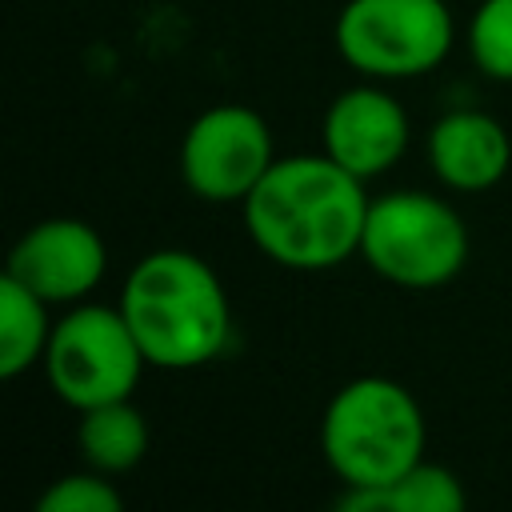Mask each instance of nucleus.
<instances>
[{"label":"nucleus","mask_w":512,"mask_h":512,"mask_svg":"<svg viewBox=\"0 0 512 512\" xmlns=\"http://www.w3.org/2000/svg\"><path fill=\"white\" fill-rule=\"evenodd\" d=\"M364 180L328 152L276 156L264 180L244 196V232L260 256L292 272H328L360 256L368 220Z\"/></svg>","instance_id":"nucleus-1"},{"label":"nucleus","mask_w":512,"mask_h":512,"mask_svg":"<svg viewBox=\"0 0 512 512\" xmlns=\"http://www.w3.org/2000/svg\"><path fill=\"white\" fill-rule=\"evenodd\" d=\"M116 304L152 368H200L232 340V304L224 280L188 248H156L140 256Z\"/></svg>","instance_id":"nucleus-2"},{"label":"nucleus","mask_w":512,"mask_h":512,"mask_svg":"<svg viewBox=\"0 0 512 512\" xmlns=\"http://www.w3.org/2000/svg\"><path fill=\"white\" fill-rule=\"evenodd\" d=\"M420 400L392 376L340 384L320 416V452L344 488H384L424 460Z\"/></svg>","instance_id":"nucleus-3"},{"label":"nucleus","mask_w":512,"mask_h":512,"mask_svg":"<svg viewBox=\"0 0 512 512\" xmlns=\"http://www.w3.org/2000/svg\"><path fill=\"white\" fill-rule=\"evenodd\" d=\"M360 260L396 288L428 292L468 264V228L448 200L396 188L368 204Z\"/></svg>","instance_id":"nucleus-4"},{"label":"nucleus","mask_w":512,"mask_h":512,"mask_svg":"<svg viewBox=\"0 0 512 512\" xmlns=\"http://www.w3.org/2000/svg\"><path fill=\"white\" fill-rule=\"evenodd\" d=\"M44 380L56 400L84 412L96 404L128 400L148 368L120 304H68L52 324L44 348Z\"/></svg>","instance_id":"nucleus-5"},{"label":"nucleus","mask_w":512,"mask_h":512,"mask_svg":"<svg viewBox=\"0 0 512 512\" xmlns=\"http://www.w3.org/2000/svg\"><path fill=\"white\" fill-rule=\"evenodd\" d=\"M340 60L368 80H412L436 72L452 44L456 20L444 0H348L332 28Z\"/></svg>","instance_id":"nucleus-6"},{"label":"nucleus","mask_w":512,"mask_h":512,"mask_svg":"<svg viewBox=\"0 0 512 512\" xmlns=\"http://www.w3.org/2000/svg\"><path fill=\"white\" fill-rule=\"evenodd\" d=\"M272 164V128L248 104H212L184 128L180 180L196 200L244 204Z\"/></svg>","instance_id":"nucleus-7"},{"label":"nucleus","mask_w":512,"mask_h":512,"mask_svg":"<svg viewBox=\"0 0 512 512\" xmlns=\"http://www.w3.org/2000/svg\"><path fill=\"white\" fill-rule=\"evenodd\" d=\"M320 144L340 168L360 180H372L404 160L412 144V124L404 104L388 88H380V80L352 84L336 92L324 108Z\"/></svg>","instance_id":"nucleus-8"},{"label":"nucleus","mask_w":512,"mask_h":512,"mask_svg":"<svg viewBox=\"0 0 512 512\" xmlns=\"http://www.w3.org/2000/svg\"><path fill=\"white\" fill-rule=\"evenodd\" d=\"M4 272L48 304H80L104 280L108 248L92 224L76 216H48L12 244Z\"/></svg>","instance_id":"nucleus-9"},{"label":"nucleus","mask_w":512,"mask_h":512,"mask_svg":"<svg viewBox=\"0 0 512 512\" xmlns=\"http://www.w3.org/2000/svg\"><path fill=\"white\" fill-rule=\"evenodd\" d=\"M428 168L452 192H488L512 168L508 128L480 108H452L428 128Z\"/></svg>","instance_id":"nucleus-10"},{"label":"nucleus","mask_w":512,"mask_h":512,"mask_svg":"<svg viewBox=\"0 0 512 512\" xmlns=\"http://www.w3.org/2000/svg\"><path fill=\"white\" fill-rule=\"evenodd\" d=\"M468 492L444 464L420 460L384 488H344L340 512H464Z\"/></svg>","instance_id":"nucleus-11"},{"label":"nucleus","mask_w":512,"mask_h":512,"mask_svg":"<svg viewBox=\"0 0 512 512\" xmlns=\"http://www.w3.org/2000/svg\"><path fill=\"white\" fill-rule=\"evenodd\" d=\"M76 448H80V460L96 472H108V476L132 472L148 452V420L132 404V396L84 408L76 424Z\"/></svg>","instance_id":"nucleus-12"},{"label":"nucleus","mask_w":512,"mask_h":512,"mask_svg":"<svg viewBox=\"0 0 512 512\" xmlns=\"http://www.w3.org/2000/svg\"><path fill=\"white\" fill-rule=\"evenodd\" d=\"M48 308L52 304L36 296L28 284H20L8 272L0 276V376L4 380H16L20 372L44 360V348L56 324Z\"/></svg>","instance_id":"nucleus-13"},{"label":"nucleus","mask_w":512,"mask_h":512,"mask_svg":"<svg viewBox=\"0 0 512 512\" xmlns=\"http://www.w3.org/2000/svg\"><path fill=\"white\" fill-rule=\"evenodd\" d=\"M464 40L472 64L484 76L512 84V0H480L464 28Z\"/></svg>","instance_id":"nucleus-14"},{"label":"nucleus","mask_w":512,"mask_h":512,"mask_svg":"<svg viewBox=\"0 0 512 512\" xmlns=\"http://www.w3.org/2000/svg\"><path fill=\"white\" fill-rule=\"evenodd\" d=\"M40 512H120L124 508V496L120 488L108 480V472H96V468H80V472H68V476H56L40 500H36Z\"/></svg>","instance_id":"nucleus-15"}]
</instances>
